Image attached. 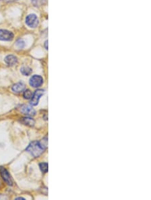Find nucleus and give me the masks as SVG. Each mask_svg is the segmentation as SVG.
<instances>
[{
  "instance_id": "1",
  "label": "nucleus",
  "mask_w": 151,
  "mask_h": 200,
  "mask_svg": "<svg viewBox=\"0 0 151 200\" xmlns=\"http://www.w3.org/2000/svg\"><path fill=\"white\" fill-rule=\"evenodd\" d=\"M47 146V139H43L40 142H32L26 148V150L32 154L34 157H38L46 149Z\"/></svg>"
},
{
  "instance_id": "2",
  "label": "nucleus",
  "mask_w": 151,
  "mask_h": 200,
  "mask_svg": "<svg viewBox=\"0 0 151 200\" xmlns=\"http://www.w3.org/2000/svg\"><path fill=\"white\" fill-rule=\"evenodd\" d=\"M38 19L36 14H30L26 18V24L30 28H36L38 25Z\"/></svg>"
},
{
  "instance_id": "3",
  "label": "nucleus",
  "mask_w": 151,
  "mask_h": 200,
  "mask_svg": "<svg viewBox=\"0 0 151 200\" xmlns=\"http://www.w3.org/2000/svg\"><path fill=\"white\" fill-rule=\"evenodd\" d=\"M14 34L8 30H0V40L3 41H11L14 38Z\"/></svg>"
},
{
  "instance_id": "4",
  "label": "nucleus",
  "mask_w": 151,
  "mask_h": 200,
  "mask_svg": "<svg viewBox=\"0 0 151 200\" xmlns=\"http://www.w3.org/2000/svg\"><path fill=\"white\" fill-rule=\"evenodd\" d=\"M43 83V79L40 76L34 75L30 79V85L33 88L40 87Z\"/></svg>"
},
{
  "instance_id": "5",
  "label": "nucleus",
  "mask_w": 151,
  "mask_h": 200,
  "mask_svg": "<svg viewBox=\"0 0 151 200\" xmlns=\"http://www.w3.org/2000/svg\"><path fill=\"white\" fill-rule=\"evenodd\" d=\"M44 91L43 90H40V89L35 91L34 94V95L32 97L30 105L32 106H36L38 104V102H39L40 97L44 95Z\"/></svg>"
},
{
  "instance_id": "6",
  "label": "nucleus",
  "mask_w": 151,
  "mask_h": 200,
  "mask_svg": "<svg viewBox=\"0 0 151 200\" xmlns=\"http://www.w3.org/2000/svg\"><path fill=\"white\" fill-rule=\"evenodd\" d=\"M0 171H1V175L2 178H3V179L6 181V183L8 185L11 186V185H13V181L12 179H11L10 175L9 174L8 171L7 170L6 168H4L3 167L1 168Z\"/></svg>"
},
{
  "instance_id": "7",
  "label": "nucleus",
  "mask_w": 151,
  "mask_h": 200,
  "mask_svg": "<svg viewBox=\"0 0 151 200\" xmlns=\"http://www.w3.org/2000/svg\"><path fill=\"white\" fill-rule=\"evenodd\" d=\"M21 113H23L24 114H25L26 115H29V116H33V115H34L36 113L35 110L33 108L28 105L23 106V107L21 108Z\"/></svg>"
},
{
  "instance_id": "8",
  "label": "nucleus",
  "mask_w": 151,
  "mask_h": 200,
  "mask_svg": "<svg viewBox=\"0 0 151 200\" xmlns=\"http://www.w3.org/2000/svg\"><path fill=\"white\" fill-rule=\"evenodd\" d=\"M5 62L6 63L8 66H14L17 64L18 62V59L16 56H14L13 55H9L8 56L6 57L5 58Z\"/></svg>"
},
{
  "instance_id": "9",
  "label": "nucleus",
  "mask_w": 151,
  "mask_h": 200,
  "mask_svg": "<svg viewBox=\"0 0 151 200\" xmlns=\"http://www.w3.org/2000/svg\"><path fill=\"white\" fill-rule=\"evenodd\" d=\"M25 89V85L23 83H17L12 86V90L16 93H20Z\"/></svg>"
},
{
  "instance_id": "10",
  "label": "nucleus",
  "mask_w": 151,
  "mask_h": 200,
  "mask_svg": "<svg viewBox=\"0 0 151 200\" xmlns=\"http://www.w3.org/2000/svg\"><path fill=\"white\" fill-rule=\"evenodd\" d=\"M21 122L24 125H26L30 127H32L35 124L34 120L30 117H24L21 119Z\"/></svg>"
},
{
  "instance_id": "11",
  "label": "nucleus",
  "mask_w": 151,
  "mask_h": 200,
  "mask_svg": "<svg viewBox=\"0 0 151 200\" xmlns=\"http://www.w3.org/2000/svg\"><path fill=\"white\" fill-rule=\"evenodd\" d=\"M20 71L21 72V74L24 76H29L31 74H32V69L28 67H22L21 68Z\"/></svg>"
},
{
  "instance_id": "12",
  "label": "nucleus",
  "mask_w": 151,
  "mask_h": 200,
  "mask_svg": "<svg viewBox=\"0 0 151 200\" xmlns=\"http://www.w3.org/2000/svg\"><path fill=\"white\" fill-rule=\"evenodd\" d=\"M47 0H32V4L35 6H41L46 3Z\"/></svg>"
},
{
  "instance_id": "13",
  "label": "nucleus",
  "mask_w": 151,
  "mask_h": 200,
  "mask_svg": "<svg viewBox=\"0 0 151 200\" xmlns=\"http://www.w3.org/2000/svg\"><path fill=\"white\" fill-rule=\"evenodd\" d=\"M32 96L33 94L30 90H26L24 91V97L26 99H30V98H32Z\"/></svg>"
},
{
  "instance_id": "14",
  "label": "nucleus",
  "mask_w": 151,
  "mask_h": 200,
  "mask_svg": "<svg viewBox=\"0 0 151 200\" xmlns=\"http://www.w3.org/2000/svg\"><path fill=\"white\" fill-rule=\"evenodd\" d=\"M16 46L18 48V49H22L25 46V42L22 39H19L18 41L16 42Z\"/></svg>"
},
{
  "instance_id": "15",
  "label": "nucleus",
  "mask_w": 151,
  "mask_h": 200,
  "mask_svg": "<svg viewBox=\"0 0 151 200\" xmlns=\"http://www.w3.org/2000/svg\"><path fill=\"white\" fill-rule=\"evenodd\" d=\"M40 168L42 172L46 173L48 171V164L47 163H41L40 164Z\"/></svg>"
},
{
  "instance_id": "16",
  "label": "nucleus",
  "mask_w": 151,
  "mask_h": 200,
  "mask_svg": "<svg viewBox=\"0 0 151 200\" xmlns=\"http://www.w3.org/2000/svg\"><path fill=\"white\" fill-rule=\"evenodd\" d=\"M44 46H45V48H46V49H48V40H46V41H45Z\"/></svg>"
},
{
  "instance_id": "17",
  "label": "nucleus",
  "mask_w": 151,
  "mask_h": 200,
  "mask_svg": "<svg viewBox=\"0 0 151 200\" xmlns=\"http://www.w3.org/2000/svg\"><path fill=\"white\" fill-rule=\"evenodd\" d=\"M16 199L18 200V199H22V200H24V198H23V197H18V198H16Z\"/></svg>"
}]
</instances>
